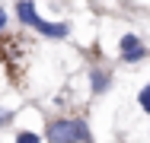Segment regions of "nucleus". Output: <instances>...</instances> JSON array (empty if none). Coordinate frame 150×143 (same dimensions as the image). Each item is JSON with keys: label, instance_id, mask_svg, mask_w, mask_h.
Wrapping results in <instances>:
<instances>
[{"label": "nucleus", "instance_id": "4", "mask_svg": "<svg viewBox=\"0 0 150 143\" xmlns=\"http://www.w3.org/2000/svg\"><path fill=\"white\" fill-rule=\"evenodd\" d=\"M90 83H93V92L99 95V92H105V89H109L112 76H109L105 70H93V73H90Z\"/></svg>", "mask_w": 150, "mask_h": 143}, {"label": "nucleus", "instance_id": "6", "mask_svg": "<svg viewBox=\"0 0 150 143\" xmlns=\"http://www.w3.org/2000/svg\"><path fill=\"white\" fill-rule=\"evenodd\" d=\"M16 143H38V134H29V130H23V134H16Z\"/></svg>", "mask_w": 150, "mask_h": 143}, {"label": "nucleus", "instance_id": "3", "mask_svg": "<svg viewBox=\"0 0 150 143\" xmlns=\"http://www.w3.org/2000/svg\"><path fill=\"white\" fill-rule=\"evenodd\" d=\"M16 16H19L26 26H32V29L42 26V19H38V13H35V3H32V0H19V3H16Z\"/></svg>", "mask_w": 150, "mask_h": 143}, {"label": "nucleus", "instance_id": "2", "mask_svg": "<svg viewBox=\"0 0 150 143\" xmlns=\"http://www.w3.org/2000/svg\"><path fill=\"white\" fill-rule=\"evenodd\" d=\"M118 51H121V60H125V64H137V60H144V57H147V48L141 45V38H137L134 32L121 35Z\"/></svg>", "mask_w": 150, "mask_h": 143}, {"label": "nucleus", "instance_id": "5", "mask_svg": "<svg viewBox=\"0 0 150 143\" xmlns=\"http://www.w3.org/2000/svg\"><path fill=\"white\" fill-rule=\"evenodd\" d=\"M137 102H141V108H144V111L150 114V83L144 86V89H141V92H137Z\"/></svg>", "mask_w": 150, "mask_h": 143}, {"label": "nucleus", "instance_id": "7", "mask_svg": "<svg viewBox=\"0 0 150 143\" xmlns=\"http://www.w3.org/2000/svg\"><path fill=\"white\" fill-rule=\"evenodd\" d=\"M3 26H6V10L0 6V32H3Z\"/></svg>", "mask_w": 150, "mask_h": 143}, {"label": "nucleus", "instance_id": "1", "mask_svg": "<svg viewBox=\"0 0 150 143\" xmlns=\"http://www.w3.org/2000/svg\"><path fill=\"white\" fill-rule=\"evenodd\" d=\"M45 134H48V140H51V143H93L86 121H77V118H61V121H51Z\"/></svg>", "mask_w": 150, "mask_h": 143}]
</instances>
